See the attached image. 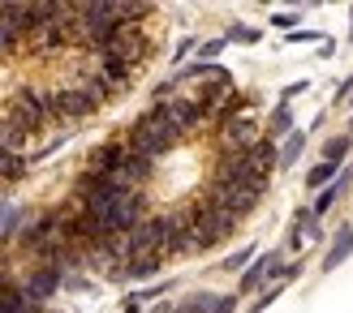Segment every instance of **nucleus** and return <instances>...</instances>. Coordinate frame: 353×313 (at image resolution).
Instances as JSON below:
<instances>
[{
	"label": "nucleus",
	"mask_w": 353,
	"mask_h": 313,
	"mask_svg": "<svg viewBox=\"0 0 353 313\" xmlns=\"http://www.w3.org/2000/svg\"><path fill=\"white\" fill-rule=\"evenodd\" d=\"M125 142H130V151L134 155H142V159H159V155H168L176 142H181V134L159 116V112L151 108V112H142V116L130 125V134H125Z\"/></svg>",
	"instance_id": "f257e3e1"
},
{
	"label": "nucleus",
	"mask_w": 353,
	"mask_h": 313,
	"mask_svg": "<svg viewBox=\"0 0 353 313\" xmlns=\"http://www.w3.org/2000/svg\"><path fill=\"white\" fill-rule=\"evenodd\" d=\"M147 52H151V43H147V35H142L138 26H117V35L100 47V56L121 60V64H130V69H138V64L147 60Z\"/></svg>",
	"instance_id": "20e7f679"
},
{
	"label": "nucleus",
	"mask_w": 353,
	"mask_h": 313,
	"mask_svg": "<svg viewBox=\"0 0 353 313\" xmlns=\"http://www.w3.org/2000/svg\"><path fill=\"white\" fill-rule=\"evenodd\" d=\"M194 47H198V39H181V43H176V56H172V60L181 64V60H185L190 52H194Z\"/></svg>",
	"instance_id": "cd10ccee"
},
{
	"label": "nucleus",
	"mask_w": 353,
	"mask_h": 313,
	"mask_svg": "<svg viewBox=\"0 0 353 313\" xmlns=\"http://www.w3.org/2000/svg\"><path fill=\"white\" fill-rule=\"evenodd\" d=\"M138 305H142L138 296H130V301H125V313H138Z\"/></svg>",
	"instance_id": "7c9ffc66"
},
{
	"label": "nucleus",
	"mask_w": 353,
	"mask_h": 313,
	"mask_svg": "<svg viewBox=\"0 0 353 313\" xmlns=\"http://www.w3.org/2000/svg\"><path fill=\"white\" fill-rule=\"evenodd\" d=\"M237 227V215H229L212 193L194 202V249H212V245L229 240Z\"/></svg>",
	"instance_id": "f03ea898"
},
{
	"label": "nucleus",
	"mask_w": 353,
	"mask_h": 313,
	"mask_svg": "<svg viewBox=\"0 0 353 313\" xmlns=\"http://www.w3.org/2000/svg\"><path fill=\"white\" fill-rule=\"evenodd\" d=\"M155 112H159V116H164L181 138H185L198 121H207V108H203L198 95H168V99H159V103H155Z\"/></svg>",
	"instance_id": "39448f33"
},
{
	"label": "nucleus",
	"mask_w": 353,
	"mask_h": 313,
	"mask_svg": "<svg viewBox=\"0 0 353 313\" xmlns=\"http://www.w3.org/2000/svg\"><path fill=\"white\" fill-rule=\"evenodd\" d=\"M18 142H26V129H18V125L5 116V121H0V151H13Z\"/></svg>",
	"instance_id": "aec40b11"
},
{
	"label": "nucleus",
	"mask_w": 353,
	"mask_h": 313,
	"mask_svg": "<svg viewBox=\"0 0 353 313\" xmlns=\"http://www.w3.org/2000/svg\"><path fill=\"white\" fill-rule=\"evenodd\" d=\"M159 266H164V258H159V253H134L130 262H125V279H138V284H142V279H151V275H159Z\"/></svg>",
	"instance_id": "f8f14e48"
},
{
	"label": "nucleus",
	"mask_w": 353,
	"mask_h": 313,
	"mask_svg": "<svg viewBox=\"0 0 353 313\" xmlns=\"http://www.w3.org/2000/svg\"><path fill=\"white\" fill-rule=\"evenodd\" d=\"M345 185H349V168H341V176H336V180H332L328 189H319V197H315V206H310V215H315V219H319V215H328V210L336 206V197L345 193Z\"/></svg>",
	"instance_id": "ddd939ff"
},
{
	"label": "nucleus",
	"mask_w": 353,
	"mask_h": 313,
	"mask_svg": "<svg viewBox=\"0 0 353 313\" xmlns=\"http://www.w3.org/2000/svg\"><path fill=\"white\" fill-rule=\"evenodd\" d=\"M100 108L95 99L82 90V86H69V90H56V112L65 121H82V116H91V112Z\"/></svg>",
	"instance_id": "9d476101"
},
{
	"label": "nucleus",
	"mask_w": 353,
	"mask_h": 313,
	"mask_svg": "<svg viewBox=\"0 0 353 313\" xmlns=\"http://www.w3.org/2000/svg\"><path fill=\"white\" fill-rule=\"evenodd\" d=\"M26 172V159L18 151H0V180H18Z\"/></svg>",
	"instance_id": "6ab92c4d"
},
{
	"label": "nucleus",
	"mask_w": 353,
	"mask_h": 313,
	"mask_svg": "<svg viewBox=\"0 0 353 313\" xmlns=\"http://www.w3.org/2000/svg\"><path fill=\"white\" fill-rule=\"evenodd\" d=\"M349 253H353V227H345V232L336 236V245L323 253V271H336V266H341V262H345Z\"/></svg>",
	"instance_id": "4468645a"
},
{
	"label": "nucleus",
	"mask_w": 353,
	"mask_h": 313,
	"mask_svg": "<svg viewBox=\"0 0 353 313\" xmlns=\"http://www.w3.org/2000/svg\"><path fill=\"white\" fill-rule=\"evenodd\" d=\"M271 26H280L288 35V26H297V13H271Z\"/></svg>",
	"instance_id": "bb28decb"
},
{
	"label": "nucleus",
	"mask_w": 353,
	"mask_h": 313,
	"mask_svg": "<svg viewBox=\"0 0 353 313\" xmlns=\"http://www.w3.org/2000/svg\"><path fill=\"white\" fill-rule=\"evenodd\" d=\"M224 39H233V43H259L263 30H254V26H229V35H224Z\"/></svg>",
	"instance_id": "4be33fe9"
},
{
	"label": "nucleus",
	"mask_w": 353,
	"mask_h": 313,
	"mask_svg": "<svg viewBox=\"0 0 353 313\" xmlns=\"http://www.w3.org/2000/svg\"><path fill=\"white\" fill-rule=\"evenodd\" d=\"M332 176H341V168H332V163H319V168H310L306 185H310V189H328V185H332Z\"/></svg>",
	"instance_id": "412c9836"
},
{
	"label": "nucleus",
	"mask_w": 353,
	"mask_h": 313,
	"mask_svg": "<svg viewBox=\"0 0 353 313\" xmlns=\"http://www.w3.org/2000/svg\"><path fill=\"white\" fill-rule=\"evenodd\" d=\"M212 197L229 210V215H250L254 206H259V197H263V189H254V185H212Z\"/></svg>",
	"instance_id": "6e6552de"
},
{
	"label": "nucleus",
	"mask_w": 353,
	"mask_h": 313,
	"mask_svg": "<svg viewBox=\"0 0 353 313\" xmlns=\"http://www.w3.org/2000/svg\"><path fill=\"white\" fill-rule=\"evenodd\" d=\"M60 284H65V271H56V266H39V271H30V279L22 284V292H26V301H30V305H43Z\"/></svg>",
	"instance_id": "1a4fd4ad"
},
{
	"label": "nucleus",
	"mask_w": 353,
	"mask_h": 313,
	"mask_svg": "<svg viewBox=\"0 0 353 313\" xmlns=\"http://www.w3.org/2000/svg\"><path fill=\"white\" fill-rule=\"evenodd\" d=\"M280 292H284V284H271V288H267V292H263V296H259V301H254L250 309H254V313H263V309H267L271 301H276V296H280Z\"/></svg>",
	"instance_id": "393cba45"
},
{
	"label": "nucleus",
	"mask_w": 353,
	"mask_h": 313,
	"mask_svg": "<svg viewBox=\"0 0 353 313\" xmlns=\"http://www.w3.org/2000/svg\"><path fill=\"white\" fill-rule=\"evenodd\" d=\"M301 151H306V134H297V129H293V134L284 138V146H280V168H293Z\"/></svg>",
	"instance_id": "f3484780"
},
{
	"label": "nucleus",
	"mask_w": 353,
	"mask_h": 313,
	"mask_svg": "<svg viewBox=\"0 0 353 313\" xmlns=\"http://www.w3.org/2000/svg\"><path fill=\"white\" fill-rule=\"evenodd\" d=\"M259 142H263V134H259V125H254L250 116H233L229 125H224V134H220L224 155H246V151H254Z\"/></svg>",
	"instance_id": "0eeeda50"
},
{
	"label": "nucleus",
	"mask_w": 353,
	"mask_h": 313,
	"mask_svg": "<svg viewBox=\"0 0 353 313\" xmlns=\"http://www.w3.org/2000/svg\"><path fill=\"white\" fill-rule=\"evenodd\" d=\"M52 116H60V112H56V95H47V90H22V95H13V103H9V121L18 129H26V134L43 129Z\"/></svg>",
	"instance_id": "7ed1b4c3"
},
{
	"label": "nucleus",
	"mask_w": 353,
	"mask_h": 313,
	"mask_svg": "<svg viewBox=\"0 0 353 313\" xmlns=\"http://www.w3.org/2000/svg\"><path fill=\"white\" fill-rule=\"evenodd\" d=\"M250 262H254V249H237V253L224 258V266H220V271H242V266H250Z\"/></svg>",
	"instance_id": "5701e85b"
},
{
	"label": "nucleus",
	"mask_w": 353,
	"mask_h": 313,
	"mask_svg": "<svg viewBox=\"0 0 353 313\" xmlns=\"http://www.w3.org/2000/svg\"><path fill=\"white\" fill-rule=\"evenodd\" d=\"M233 309H237V296H220L212 313H233Z\"/></svg>",
	"instance_id": "c85d7f7f"
},
{
	"label": "nucleus",
	"mask_w": 353,
	"mask_h": 313,
	"mask_svg": "<svg viewBox=\"0 0 353 313\" xmlns=\"http://www.w3.org/2000/svg\"><path fill=\"white\" fill-rule=\"evenodd\" d=\"M345 155H349V134H341V138H328V142H323V163L341 168V163H345Z\"/></svg>",
	"instance_id": "a211bd4d"
},
{
	"label": "nucleus",
	"mask_w": 353,
	"mask_h": 313,
	"mask_svg": "<svg viewBox=\"0 0 353 313\" xmlns=\"http://www.w3.org/2000/svg\"><path fill=\"white\" fill-rule=\"evenodd\" d=\"M224 43H229V39H207V43H198V52H203V60H216V56L224 52Z\"/></svg>",
	"instance_id": "a878e982"
},
{
	"label": "nucleus",
	"mask_w": 353,
	"mask_h": 313,
	"mask_svg": "<svg viewBox=\"0 0 353 313\" xmlns=\"http://www.w3.org/2000/svg\"><path fill=\"white\" fill-rule=\"evenodd\" d=\"M288 138V134H293V112H288V103H280L276 112H271V121H267V134L263 138Z\"/></svg>",
	"instance_id": "2eb2a0df"
},
{
	"label": "nucleus",
	"mask_w": 353,
	"mask_h": 313,
	"mask_svg": "<svg viewBox=\"0 0 353 313\" xmlns=\"http://www.w3.org/2000/svg\"><path fill=\"white\" fill-rule=\"evenodd\" d=\"M280 253H263V258H254L250 262V271H242V292H254V288H263V279H280Z\"/></svg>",
	"instance_id": "9b49d317"
},
{
	"label": "nucleus",
	"mask_w": 353,
	"mask_h": 313,
	"mask_svg": "<svg viewBox=\"0 0 353 313\" xmlns=\"http://www.w3.org/2000/svg\"><path fill=\"white\" fill-rule=\"evenodd\" d=\"M216 301H220V296H212V292H194V296H185V301L176 305L172 313H212Z\"/></svg>",
	"instance_id": "dca6fc26"
},
{
	"label": "nucleus",
	"mask_w": 353,
	"mask_h": 313,
	"mask_svg": "<svg viewBox=\"0 0 353 313\" xmlns=\"http://www.w3.org/2000/svg\"><path fill=\"white\" fill-rule=\"evenodd\" d=\"M301 90H306V82H293V86H284V95H280V99H284V103H288V99H297Z\"/></svg>",
	"instance_id": "c756f323"
},
{
	"label": "nucleus",
	"mask_w": 353,
	"mask_h": 313,
	"mask_svg": "<svg viewBox=\"0 0 353 313\" xmlns=\"http://www.w3.org/2000/svg\"><path fill=\"white\" fill-rule=\"evenodd\" d=\"M284 43H323V30H288Z\"/></svg>",
	"instance_id": "b1692460"
},
{
	"label": "nucleus",
	"mask_w": 353,
	"mask_h": 313,
	"mask_svg": "<svg viewBox=\"0 0 353 313\" xmlns=\"http://www.w3.org/2000/svg\"><path fill=\"white\" fill-rule=\"evenodd\" d=\"M134 151H130V142H117V138H112V142H100V146H95V151L87 155V172L82 176H91V180H104V176H112V172H117V168H125V159H130Z\"/></svg>",
	"instance_id": "423d86ee"
}]
</instances>
